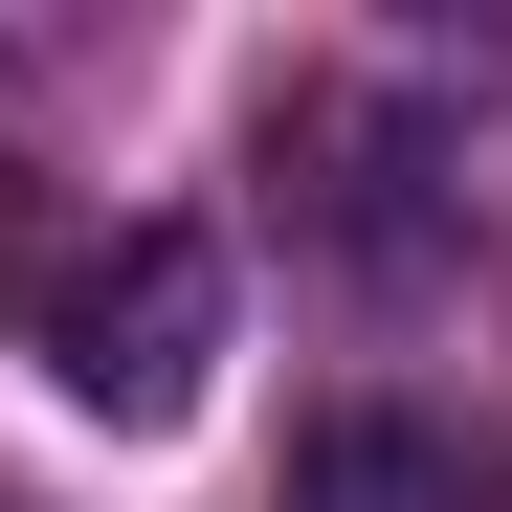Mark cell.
<instances>
[{"label": "cell", "mask_w": 512, "mask_h": 512, "mask_svg": "<svg viewBox=\"0 0 512 512\" xmlns=\"http://www.w3.org/2000/svg\"><path fill=\"white\" fill-rule=\"evenodd\" d=\"M23 357L90 401V423H201V357H223V245L201 223H90L23 268Z\"/></svg>", "instance_id": "1"}, {"label": "cell", "mask_w": 512, "mask_h": 512, "mask_svg": "<svg viewBox=\"0 0 512 512\" xmlns=\"http://www.w3.org/2000/svg\"><path fill=\"white\" fill-rule=\"evenodd\" d=\"M268 512H446V446H423L401 401H334L312 446H290V490Z\"/></svg>", "instance_id": "2"}]
</instances>
